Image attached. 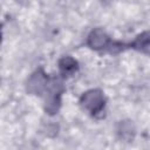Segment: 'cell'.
<instances>
[{"mask_svg": "<svg viewBox=\"0 0 150 150\" xmlns=\"http://www.w3.org/2000/svg\"><path fill=\"white\" fill-rule=\"evenodd\" d=\"M135 46H137L138 49L150 52V33H146V34H143L142 36H139L137 39V41L135 42Z\"/></svg>", "mask_w": 150, "mask_h": 150, "instance_id": "1", "label": "cell"}, {"mask_svg": "<svg viewBox=\"0 0 150 150\" xmlns=\"http://www.w3.org/2000/svg\"><path fill=\"white\" fill-rule=\"evenodd\" d=\"M61 69L63 70L64 74H69V73H73L77 67H76V62L71 59H63L62 62H61Z\"/></svg>", "mask_w": 150, "mask_h": 150, "instance_id": "2", "label": "cell"}]
</instances>
